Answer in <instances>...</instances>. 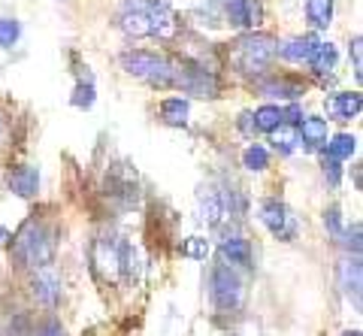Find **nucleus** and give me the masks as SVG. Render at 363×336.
Returning <instances> with one entry per match:
<instances>
[{
    "mask_svg": "<svg viewBox=\"0 0 363 336\" xmlns=\"http://www.w3.org/2000/svg\"><path fill=\"white\" fill-rule=\"evenodd\" d=\"M13 254L21 267H37V270L49 267L55 257V240H52L49 228L37 218L25 221L21 230L13 237Z\"/></svg>",
    "mask_w": 363,
    "mask_h": 336,
    "instance_id": "1",
    "label": "nucleus"
},
{
    "mask_svg": "<svg viewBox=\"0 0 363 336\" xmlns=\"http://www.w3.org/2000/svg\"><path fill=\"white\" fill-rule=\"evenodd\" d=\"M209 294H212V303L218 312H240L245 303L242 279L227 264H215V270L209 276Z\"/></svg>",
    "mask_w": 363,
    "mask_h": 336,
    "instance_id": "2",
    "label": "nucleus"
},
{
    "mask_svg": "<svg viewBox=\"0 0 363 336\" xmlns=\"http://www.w3.org/2000/svg\"><path fill=\"white\" fill-rule=\"evenodd\" d=\"M121 67L130 76H140V79L152 82L157 88H169L176 82V70H173V67H169L164 58H157V55H152V52H143V49L124 52L121 55Z\"/></svg>",
    "mask_w": 363,
    "mask_h": 336,
    "instance_id": "3",
    "label": "nucleus"
},
{
    "mask_svg": "<svg viewBox=\"0 0 363 336\" xmlns=\"http://www.w3.org/2000/svg\"><path fill=\"white\" fill-rule=\"evenodd\" d=\"M276 52H279L276 40L267 37V33H248V37L236 43V61H240L245 73H260Z\"/></svg>",
    "mask_w": 363,
    "mask_h": 336,
    "instance_id": "4",
    "label": "nucleus"
},
{
    "mask_svg": "<svg viewBox=\"0 0 363 336\" xmlns=\"http://www.w3.org/2000/svg\"><path fill=\"white\" fill-rule=\"evenodd\" d=\"M91 267H94V276L106 285H116L121 276V245L112 237H100L91 249Z\"/></svg>",
    "mask_w": 363,
    "mask_h": 336,
    "instance_id": "5",
    "label": "nucleus"
},
{
    "mask_svg": "<svg viewBox=\"0 0 363 336\" xmlns=\"http://www.w3.org/2000/svg\"><path fill=\"white\" fill-rule=\"evenodd\" d=\"M260 221L269 228L272 237H279L285 242L297 237V218H294L291 209L285 203H279V200H264V203H260Z\"/></svg>",
    "mask_w": 363,
    "mask_h": 336,
    "instance_id": "6",
    "label": "nucleus"
},
{
    "mask_svg": "<svg viewBox=\"0 0 363 336\" xmlns=\"http://www.w3.org/2000/svg\"><path fill=\"white\" fill-rule=\"evenodd\" d=\"M149 6V28H152V37H161V40H173L176 30H179V21L176 13L169 9L164 0H152Z\"/></svg>",
    "mask_w": 363,
    "mask_h": 336,
    "instance_id": "7",
    "label": "nucleus"
},
{
    "mask_svg": "<svg viewBox=\"0 0 363 336\" xmlns=\"http://www.w3.org/2000/svg\"><path fill=\"white\" fill-rule=\"evenodd\" d=\"M121 30L130 33V37H149L152 33V28H149V6H145L143 0H133V4L124 6Z\"/></svg>",
    "mask_w": 363,
    "mask_h": 336,
    "instance_id": "8",
    "label": "nucleus"
},
{
    "mask_svg": "<svg viewBox=\"0 0 363 336\" xmlns=\"http://www.w3.org/2000/svg\"><path fill=\"white\" fill-rule=\"evenodd\" d=\"M227 18H230V25H236V28L255 30L260 21H264V9H260L257 0H233V4L227 6Z\"/></svg>",
    "mask_w": 363,
    "mask_h": 336,
    "instance_id": "9",
    "label": "nucleus"
},
{
    "mask_svg": "<svg viewBox=\"0 0 363 336\" xmlns=\"http://www.w3.org/2000/svg\"><path fill=\"white\" fill-rule=\"evenodd\" d=\"M327 116L339 118V121H348V118H357L360 109H363V97L357 91H345V94H333L327 97Z\"/></svg>",
    "mask_w": 363,
    "mask_h": 336,
    "instance_id": "10",
    "label": "nucleus"
},
{
    "mask_svg": "<svg viewBox=\"0 0 363 336\" xmlns=\"http://www.w3.org/2000/svg\"><path fill=\"white\" fill-rule=\"evenodd\" d=\"M33 294H37V300L45 306H55L61 300V279L55 276L52 267H43L37 273V279H33Z\"/></svg>",
    "mask_w": 363,
    "mask_h": 336,
    "instance_id": "11",
    "label": "nucleus"
},
{
    "mask_svg": "<svg viewBox=\"0 0 363 336\" xmlns=\"http://www.w3.org/2000/svg\"><path fill=\"white\" fill-rule=\"evenodd\" d=\"M221 257L230 264H240V267H252V245H248V240L240 237V233H224Z\"/></svg>",
    "mask_w": 363,
    "mask_h": 336,
    "instance_id": "12",
    "label": "nucleus"
},
{
    "mask_svg": "<svg viewBox=\"0 0 363 336\" xmlns=\"http://www.w3.org/2000/svg\"><path fill=\"white\" fill-rule=\"evenodd\" d=\"M297 133H300V142H306V149L315 152L327 142V121L315 118V116H306V118H300Z\"/></svg>",
    "mask_w": 363,
    "mask_h": 336,
    "instance_id": "13",
    "label": "nucleus"
},
{
    "mask_svg": "<svg viewBox=\"0 0 363 336\" xmlns=\"http://www.w3.org/2000/svg\"><path fill=\"white\" fill-rule=\"evenodd\" d=\"M9 188H13V194H18V197H33L40 188L37 167H16V170L9 173Z\"/></svg>",
    "mask_w": 363,
    "mask_h": 336,
    "instance_id": "14",
    "label": "nucleus"
},
{
    "mask_svg": "<svg viewBox=\"0 0 363 336\" xmlns=\"http://www.w3.org/2000/svg\"><path fill=\"white\" fill-rule=\"evenodd\" d=\"M339 288H342L345 297H354V303H360V261H342L336 270Z\"/></svg>",
    "mask_w": 363,
    "mask_h": 336,
    "instance_id": "15",
    "label": "nucleus"
},
{
    "mask_svg": "<svg viewBox=\"0 0 363 336\" xmlns=\"http://www.w3.org/2000/svg\"><path fill=\"white\" fill-rule=\"evenodd\" d=\"M200 212H203V221L209 224V228H215V224L221 221L224 215V203H221V191H215V188H203L200 191Z\"/></svg>",
    "mask_w": 363,
    "mask_h": 336,
    "instance_id": "16",
    "label": "nucleus"
},
{
    "mask_svg": "<svg viewBox=\"0 0 363 336\" xmlns=\"http://www.w3.org/2000/svg\"><path fill=\"white\" fill-rule=\"evenodd\" d=\"M318 37H297V40H288L285 46H281V58L285 61H294V64H303V61H309V55L312 49L318 46Z\"/></svg>",
    "mask_w": 363,
    "mask_h": 336,
    "instance_id": "17",
    "label": "nucleus"
},
{
    "mask_svg": "<svg viewBox=\"0 0 363 336\" xmlns=\"http://www.w3.org/2000/svg\"><path fill=\"white\" fill-rule=\"evenodd\" d=\"M161 116H164L167 125L185 128V125H188V100H182V97H167L164 103H161Z\"/></svg>",
    "mask_w": 363,
    "mask_h": 336,
    "instance_id": "18",
    "label": "nucleus"
},
{
    "mask_svg": "<svg viewBox=\"0 0 363 336\" xmlns=\"http://www.w3.org/2000/svg\"><path fill=\"white\" fill-rule=\"evenodd\" d=\"M309 64H312V70L318 76L330 73L336 67V49L330 46V43H318V46L312 49V55H309Z\"/></svg>",
    "mask_w": 363,
    "mask_h": 336,
    "instance_id": "19",
    "label": "nucleus"
},
{
    "mask_svg": "<svg viewBox=\"0 0 363 336\" xmlns=\"http://www.w3.org/2000/svg\"><path fill=\"white\" fill-rule=\"evenodd\" d=\"M252 121H255V130L272 133L279 125H285V112H281L279 106H260L255 116H252Z\"/></svg>",
    "mask_w": 363,
    "mask_h": 336,
    "instance_id": "20",
    "label": "nucleus"
},
{
    "mask_svg": "<svg viewBox=\"0 0 363 336\" xmlns=\"http://www.w3.org/2000/svg\"><path fill=\"white\" fill-rule=\"evenodd\" d=\"M354 149H357L354 137H348V133H336V137L327 142V158L330 161H345V158L354 155Z\"/></svg>",
    "mask_w": 363,
    "mask_h": 336,
    "instance_id": "21",
    "label": "nucleus"
},
{
    "mask_svg": "<svg viewBox=\"0 0 363 336\" xmlns=\"http://www.w3.org/2000/svg\"><path fill=\"white\" fill-rule=\"evenodd\" d=\"M269 137H272V145H276V152H281V155H291V152L300 145L297 128H288V125H279L276 130L269 133Z\"/></svg>",
    "mask_w": 363,
    "mask_h": 336,
    "instance_id": "22",
    "label": "nucleus"
},
{
    "mask_svg": "<svg viewBox=\"0 0 363 336\" xmlns=\"http://www.w3.org/2000/svg\"><path fill=\"white\" fill-rule=\"evenodd\" d=\"M306 16L315 28H327L333 18V0H309L306 4Z\"/></svg>",
    "mask_w": 363,
    "mask_h": 336,
    "instance_id": "23",
    "label": "nucleus"
},
{
    "mask_svg": "<svg viewBox=\"0 0 363 336\" xmlns=\"http://www.w3.org/2000/svg\"><path fill=\"white\" fill-rule=\"evenodd\" d=\"M260 91L269 94V97H300L303 94V85L300 82H291V79H269L260 85Z\"/></svg>",
    "mask_w": 363,
    "mask_h": 336,
    "instance_id": "24",
    "label": "nucleus"
},
{
    "mask_svg": "<svg viewBox=\"0 0 363 336\" xmlns=\"http://www.w3.org/2000/svg\"><path fill=\"white\" fill-rule=\"evenodd\" d=\"M242 164L248 167V170L260 173V170H267V164H269V155H267V149H260V145H248V149H245V155H242Z\"/></svg>",
    "mask_w": 363,
    "mask_h": 336,
    "instance_id": "25",
    "label": "nucleus"
},
{
    "mask_svg": "<svg viewBox=\"0 0 363 336\" xmlns=\"http://www.w3.org/2000/svg\"><path fill=\"white\" fill-rule=\"evenodd\" d=\"M182 254H185V257H194V261H206L209 242L203 240V237H191L185 245H182Z\"/></svg>",
    "mask_w": 363,
    "mask_h": 336,
    "instance_id": "26",
    "label": "nucleus"
},
{
    "mask_svg": "<svg viewBox=\"0 0 363 336\" xmlns=\"http://www.w3.org/2000/svg\"><path fill=\"white\" fill-rule=\"evenodd\" d=\"M91 103H94V85H79L76 91H73V106H79V109H88Z\"/></svg>",
    "mask_w": 363,
    "mask_h": 336,
    "instance_id": "27",
    "label": "nucleus"
},
{
    "mask_svg": "<svg viewBox=\"0 0 363 336\" xmlns=\"http://www.w3.org/2000/svg\"><path fill=\"white\" fill-rule=\"evenodd\" d=\"M16 40H18V21L13 18L0 21V46H13Z\"/></svg>",
    "mask_w": 363,
    "mask_h": 336,
    "instance_id": "28",
    "label": "nucleus"
},
{
    "mask_svg": "<svg viewBox=\"0 0 363 336\" xmlns=\"http://www.w3.org/2000/svg\"><path fill=\"white\" fill-rule=\"evenodd\" d=\"M324 224H327V230H330L333 233V237H342V215H339V209L336 206H330V209H327L324 212Z\"/></svg>",
    "mask_w": 363,
    "mask_h": 336,
    "instance_id": "29",
    "label": "nucleus"
},
{
    "mask_svg": "<svg viewBox=\"0 0 363 336\" xmlns=\"http://www.w3.org/2000/svg\"><path fill=\"white\" fill-rule=\"evenodd\" d=\"M363 40L360 37H354V40H351V58H354V73L360 76V70H363Z\"/></svg>",
    "mask_w": 363,
    "mask_h": 336,
    "instance_id": "30",
    "label": "nucleus"
},
{
    "mask_svg": "<svg viewBox=\"0 0 363 336\" xmlns=\"http://www.w3.org/2000/svg\"><path fill=\"white\" fill-rule=\"evenodd\" d=\"M33 336H67V330L61 327V324H58V321H45V324H43V327H40L37 333H33Z\"/></svg>",
    "mask_w": 363,
    "mask_h": 336,
    "instance_id": "31",
    "label": "nucleus"
},
{
    "mask_svg": "<svg viewBox=\"0 0 363 336\" xmlns=\"http://www.w3.org/2000/svg\"><path fill=\"white\" fill-rule=\"evenodd\" d=\"M324 176L330 179V185H339V176H342V170H339V161H324Z\"/></svg>",
    "mask_w": 363,
    "mask_h": 336,
    "instance_id": "32",
    "label": "nucleus"
},
{
    "mask_svg": "<svg viewBox=\"0 0 363 336\" xmlns=\"http://www.w3.org/2000/svg\"><path fill=\"white\" fill-rule=\"evenodd\" d=\"M4 240H9V233H6L4 228H0V242H4Z\"/></svg>",
    "mask_w": 363,
    "mask_h": 336,
    "instance_id": "33",
    "label": "nucleus"
},
{
    "mask_svg": "<svg viewBox=\"0 0 363 336\" xmlns=\"http://www.w3.org/2000/svg\"><path fill=\"white\" fill-rule=\"evenodd\" d=\"M342 336H360V333H357V330H348V333H342Z\"/></svg>",
    "mask_w": 363,
    "mask_h": 336,
    "instance_id": "34",
    "label": "nucleus"
}]
</instances>
